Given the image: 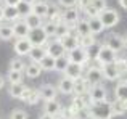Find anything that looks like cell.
<instances>
[{
    "mask_svg": "<svg viewBox=\"0 0 127 119\" xmlns=\"http://www.w3.org/2000/svg\"><path fill=\"white\" fill-rule=\"evenodd\" d=\"M3 87H5V77H3V76L0 74V90H2Z\"/></svg>",
    "mask_w": 127,
    "mask_h": 119,
    "instance_id": "obj_50",
    "label": "cell"
},
{
    "mask_svg": "<svg viewBox=\"0 0 127 119\" xmlns=\"http://www.w3.org/2000/svg\"><path fill=\"white\" fill-rule=\"evenodd\" d=\"M45 50H47V55H50V57H53V58L64 57V53H66V50H64V47H63L60 39H53L52 42H47Z\"/></svg>",
    "mask_w": 127,
    "mask_h": 119,
    "instance_id": "obj_7",
    "label": "cell"
},
{
    "mask_svg": "<svg viewBox=\"0 0 127 119\" xmlns=\"http://www.w3.org/2000/svg\"><path fill=\"white\" fill-rule=\"evenodd\" d=\"M18 11H19V15L24 18V16H28L29 13H32V5H29V3H26V2H19L18 3Z\"/></svg>",
    "mask_w": 127,
    "mask_h": 119,
    "instance_id": "obj_39",
    "label": "cell"
},
{
    "mask_svg": "<svg viewBox=\"0 0 127 119\" xmlns=\"http://www.w3.org/2000/svg\"><path fill=\"white\" fill-rule=\"evenodd\" d=\"M10 119H28V113L24 110H13L10 114Z\"/></svg>",
    "mask_w": 127,
    "mask_h": 119,
    "instance_id": "obj_43",
    "label": "cell"
},
{
    "mask_svg": "<svg viewBox=\"0 0 127 119\" xmlns=\"http://www.w3.org/2000/svg\"><path fill=\"white\" fill-rule=\"evenodd\" d=\"M43 31H45V34L48 35V37H55V32H56V24H53V23H50V21H47V23H43Z\"/></svg>",
    "mask_w": 127,
    "mask_h": 119,
    "instance_id": "obj_40",
    "label": "cell"
},
{
    "mask_svg": "<svg viewBox=\"0 0 127 119\" xmlns=\"http://www.w3.org/2000/svg\"><path fill=\"white\" fill-rule=\"evenodd\" d=\"M95 44H96V40H95V37H93V34L79 37V47H82V48H87V50H89V48L92 47V45H95Z\"/></svg>",
    "mask_w": 127,
    "mask_h": 119,
    "instance_id": "obj_33",
    "label": "cell"
},
{
    "mask_svg": "<svg viewBox=\"0 0 127 119\" xmlns=\"http://www.w3.org/2000/svg\"><path fill=\"white\" fill-rule=\"evenodd\" d=\"M21 2H26V3H29V5H34L37 0H21Z\"/></svg>",
    "mask_w": 127,
    "mask_h": 119,
    "instance_id": "obj_52",
    "label": "cell"
},
{
    "mask_svg": "<svg viewBox=\"0 0 127 119\" xmlns=\"http://www.w3.org/2000/svg\"><path fill=\"white\" fill-rule=\"evenodd\" d=\"M60 40H61V44H63V47H64L66 53L79 47V35L74 34V32H69V34H66L64 37L60 39Z\"/></svg>",
    "mask_w": 127,
    "mask_h": 119,
    "instance_id": "obj_15",
    "label": "cell"
},
{
    "mask_svg": "<svg viewBox=\"0 0 127 119\" xmlns=\"http://www.w3.org/2000/svg\"><path fill=\"white\" fill-rule=\"evenodd\" d=\"M92 5V0H77V5H76V8L79 10V11H84L87 6Z\"/></svg>",
    "mask_w": 127,
    "mask_h": 119,
    "instance_id": "obj_44",
    "label": "cell"
},
{
    "mask_svg": "<svg viewBox=\"0 0 127 119\" xmlns=\"http://www.w3.org/2000/svg\"><path fill=\"white\" fill-rule=\"evenodd\" d=\"M19 2H21V0H3L5 6H18Z\"/></svg>",
    "mask_w": 127,
    "mask_h": 119,
    "instance_id": "obj_47",
    "label": "cell"
},
{
    "mask_svg": "<svg viewBox=\"0 0 127 119\" xmlns=\"http://www.w3.org/2000/svg\"><path fill=\"white\" fill-rule=\"evenodd\" d=\"M48 10H50V3L48 2H35L34 5H32V13L37 16H40V18H47L48 16Z\"/></svg>",
    "mask_w": 127,
    "mask_h": 119,
    "instance_id": "obj_21",
    "label": "cell"
},
{
    "mask_svg": "<svg viewBox=\"0 0 127 119\" xmlns=\"http://www.w3.org/2000/svg\"><path fill=\"white\" fill-rule=\"evenodd\" d=\"M6 79H8L10 85L23 84V72H18V71H8V74H6Z\"/></svg>",
    "mask_w": 127,
    "mask_h": 119,
    "instance_id": "obj_35",
    "label": "cell"
},
{
    "mask_svg": "<svg viewBox=\"0 0 127 119\" xmlns=\"http://www.w3.org/2000/svg\"><path fill=\"white\" fill-rule=\"evenodd\" d=\"M74 84H76V81H72V79H69V77L64 76L63 79H60L56 89H58V92L63 93V95H71V93H74Z\"/></svg>",
    "mask_w": 127,
    "mask_h": 119,
    "instance_id": "obj_18",
    "label": "cell"
},
{
    "mask_svg": "<svg viewBox=\"0 0 127 119\" xmlns=\"http://www.w3.org/2000/svg\"><path fill=\"white\" fill-rule=\"evenodd\" d=\"M3 19H6V21H18V19H21V15H19L16 6H3Z\"/></svg>",
    "mask_w": 127,
    "mask_h": 119,
    "instance_id": "obj_25",
    "label": "cell"
},
{
    "mask_svg": "<svg viewBox=\"0 0 127 119\" xmlns=\"http://www.w3.org/2000/svg\"><path fill=\"white\" fill-rule=\"evenodd\" d=\"M64 74H66V77L72 79V81H77V79L84 77V66L77 64V63H69Z\"/></svg>",
    "mask_w": 127,
    "mask_h": 119,
    "instance_id": "obj_14",
    "label": "cell"
},
{
    "mask_svg": "<svg viewBox=\"0 0 127 119\" xmlns=\"http://www.w3.org/2000/svg\"><path fill=\"white\" fill-rule=\"evenodd\" d=\"M0 3H2V0H0Z\"/></svg>",
    "mask_w": 127,
    "mask_h": 119,
    "instance_id": "obj_55",
    "label": "cell"
},
{
    "mask_svg": "<svg viewBox=\"0 0 127 119\" xmlns=\"http://www.w3.org/2000/svg\"><path fill=\"white\" fill-rule=\"evenodd\" d=\"M28 57L31 58L32 63H40L47 57V50H45V47H32V50L29 52Z\"/></svg>",
    "mask_w": 127,
    "mask_h": 119,
    "instance_id": "obj_23",
    "label": "cell"
},
{
    "mask_svg": "<svg viewBox=\"0 0 127 119\" xmlns=\"http://www.w3.org/2000/svg\"><path fill=\"white\" fill-rule=\"evenodd\" d=\"M24 23L29 26V29H35V28H42L43 26V19L40 18V16L34 15V13H29L28 16H24Z\"/></svg>",
    "mask_w": 127,
    "mask_h": 119,
    "instance_id": "obj_24",
    "label": "cell"
},
{
    "mask_svg": "<svg viewBox=\"0 0 127 119\" xmlns=\"http://www.w3.org/2000/svg\"><path fill=\"white\" fill-rule=\"evenodd\" d=\"M79 21V10L76 8H64L63 11V23L69 26V29H74Z\"/></svg>",
    "mask_w": 127,
    "mask_h": 119,
    "instance_id": "obj_11",
    "label": "cell"
},
{
    "mask_svg": "<svg viewBox=\"0 0 127 119\" xmlns=\"http://www.w3.org/2000/svg\"><path fill=\"white\" fill-rule=\"evenodd\" d=\"M15 37L13 32V26L11 24H0V40H11Z\"/></svg>",
    "mask_w": 127,
    "mask_h": 119,
    "instance_id": "obj_29",
    "label": "cell"
},
{
    "mask_svg": "<svg viewBox=\"0 0 127 119\" xmlns=\"http://www.w3.org/2000/svg\"><path fill=\"white\" fill-rule=\"evenodd\" d=\"M74 31H76V34H77L79 37H84V35L92 34V32H90V26H89V19H79L77 24H76V28H74Z\"/></svg>",
    "mask_w": 127,
    "mask_h": 119,
    "instance_id": "obj_26",
    "label": "cell"
},
{
    "mask_svg": "<svg viewBox=\"0 0 127 119\" xmlns=\"http://www.w3.org/2000/svg\"><path fill=\"white\" fill-rule=\"evenodd\" d=\"M61 111H63V106H61V103L56 101V100L45 101V105H43V113H45V114L58 116V114H61Z\"/></svg>",
    "mask_w": 127,
    "mask_h": 119,
    "instance_id": "obj_19",
    "label": "cell"
},
{
    "mask_svg": "<svg viewBox=\"0 0 127 119\" xmlns=\"http://www.w3.org/2000/svg\"><path fill=\"white\" fill-rule=\"evenodd\" d=\"M113 113H114V116H122V114L127 113V101H113Z\"/></svg>",
    "mask_w": 127,
    "mask_h": 119,
    "instance_id": "obj_31",
    "label": "cell"
},
{
    "mask_svg": "<svg viewBox=\"0 0 127 119\" xmlns=\"http://www.w3.org/2000/svg\"><path fill=\"white\" fill-rule=\"evenodd\" d=\"M89 97L92 100V103H100V101H106L108 93H106V89L101 84H98V85H92V89L89 90Z\"/></svg>",
    "mask_w": 127,
    "mask_h": 119,
    "instance_id": "obj_10",
    "label": "cell"
},
{
    "mask_svg": "<svg viewBox=\"0 0 127 119\" xmlns=\"http://www.w3.org/2000/svg\"><path fill=\"white\" fill-rule=\"evenodd\" d=\"M39 93H40V100L43 101H50V100H56V95H58V89L52 84H43L39 89Z\"/></svg>",
    "mask_w": 127,
    "mask_h": 119,
    "instance_id": "obj_12",
    "label": "cell"
},
{
    "mask_svg": "<svg viewBox=\"0 0 127 119\" xmlns=\"http://www.w3.org/2000/svg\"><path fill=\"white\" fill-rule=\"evenodd\" d=\"M66 57H68L69 63H77V64H82V66H85L87 61L90 60L89 50H87V48H82V47H77V48H74V50L68 52Z\"/></svg>",
    "mask_w": 127,
    "mask_h": 119,
    "instance_id": "obj_5",
    "label": "cell"
},
{
    "mask_svg": "<svg viewBox=\"0 0 127 119\" xmlns=\"http://www.w3.org/2000/svg\"><path fill=\"white\" fill-rule=\"evenodd\" d=\"M124 42H126V47H127V32H126V35H124Z\"/></svg>",
    "mask_w": 127,
    "mask_h": 119,
    "instance_id": "obj_54",
    "label": "cell"
},
{
    "mask_svg": "<svg viewBox=\"0 0 127 119\" xmlns=\"http://www.w3.org/2000/svg\"><path fill=\"white\" fill-rule=\"evenodd\" d=\"M105 45L109 47L113 52L119 53L121 50L126 48V42H124V35H119V34H109L105 40Z\"/></svg>",
    "mask_w": 127,
    "mask_h": 119,
    "instance_id": "obj_6",
    "label": "cell"
},
{
    "mask_svg": "<svg viewBox=\"0 0 127 119\" xmlns=\"http://www.w3.org/2000/svg\"><path fill=\"white\" fill-rule=\"evenodd\" d=\"M48 21L50 23H53V24H61L63 23V11L58 8V6H55V5H50V10H48Z\"/></svg>",
    "mask_w": 127,
    "mask_h": 119,
    "instance_id": "obj_20",
    "label": "cell"
},
{
    "mask_svg": "<svg viewBox=\"0 0 127 119\" xmlns=\"http://www.w3.org/2000/svg\"><path fill=\"white\" fill-rule=\"evenodd\" d=\"M28 40L32 44V47H45L47 42H48V35L45 34L43 28H35L29 31Z\"/></svg>",
    "mask_w": 127,
    "mask_h": 119,
    "instance_id": "obj_3",
    "label": "cell"
},
{
    "mask_svg": "<svg viewBox=\"0 0 127 119\" xmlns=\"http://www.w3.org/2000/svg\"><path fill=\"white\" fill-rule=\"evenodd\" d=\"M68 64H69V60L68 57H60V58H55V71H58V72H64L66 71V68H68Z\"/></svg>",
    "mask_w": 127,
    "mask_h": 119,
    "instance_id": "obj_34",
    "label": "cell"
},
{
    "mask_svg": "<svg viewBox=\"0 0 127 119\" xmlns=\"http://www.w3.org/2000/svg\"><path fill=\"white\" fill-rule=\"evenodd\" d=\"M39 119H55V116H52V114H45V113H43V114H40V118H39Z\"/></svg>",
    "mask_w": 127,
    "mask_h": 119,
    "instance_id": "obj_48",
    "label": "cell"
},
{
    "mask_svg": "<svg viewBox=\"0 0 127 119\" xmlns=\"http://www.w3.org/2000/svg\"><path fill=\"white\" fill-rule=\"evenodd\" d=\"M13 26V32H15V37L16 39H28L29 35V26L24 23V19H18V21H15V24Z\"/></svg>",
    "mask_w": 127,
    "mask_h": 119,
    "instance_id": "obj_17",
    "label": "cell"
},
{
    "mask_svg": "<svg viewBox=\"0 0 127 119\" xmlns=\"http://www.w3.org/2000/svg\"><path fill=\"white\" fill-rule=\"evenodd\" d=\"M89 26H90V32H92L93 35L103 32V29H105V26H103V23L100 21L98 16H95V18H90V19H89Z\"/></svg>",
    "mask_w": 127,
    "mask_h": 119,
    "instance_id": "obj_30",
    "label": "cell"
},
{
    "mask_svg": "<svg viewBox=\"0 0 127 119\" xmlns=\"http://www.w3.org/2000/svg\"><path fill=\"white\" fill-rule=\"evenodd\" d=\"M116 58H118V53L103 44V45H100V50L95 57V61L100 63V66H103V64H108V63H114Z\"/></svg>",
    "mask_w": 127,
    "mask_h": 119,
    "instance_id": "obj_4",
    "label": "cell"
},
{
    "mask_svg": "<svg viewBox=\"0 0 127 119\" xmlns=\"http://www.w3.org/2000/svg\"><path fill=\"white\" fill-rule=\"evenodd\" d=\"M21 100L28 105H37L40 101V93H39L37 89H31V87H26L24 92L21 95Z\"/></svg>",
    "mask_w": 127,
    "mask_h": 119,
    "instance_id": "obj_13",
    "label": "cell"
},
{
    "mask_svg": "<svg viewBox=\"0 0 127 119\" xmlns=\"http://www.w3.org/2000/svg\"><path fill=\"white\" fill-rule=\"evenodd\" d=\"M84 13L87 15V19H90V18H95V16H98V15H100V13L96 11V10L93 8L92 5H90V6H87V8L84 10Z\"/></svg>",
    "mask_w": 127,
    "mask_h": 119,
    "instance_id": "obj_45",
    "label": "cell"
},
{
    "mask_svg": "<svg viewBox=\"0 0 127 119\" xmlns=\"http://www.w3.org/2000/svg\"><path fill=\"white\" fill-rule=\"evenodd\" d=\"M58 3L64 8H74L77 5V0H58Z\"/></svg>",
    "mask_w": 127,
    "mask_h": 119,
    "instance_id": "obj_46",
    "label": "cell"
},
{
    "mask_svg": "<svg viewBox=\"0 0 127 119\" xmlns=\"http://www.w3.org/2000/svg\"><path fill=\"white\" fill-rule=\"evenodd\" d=\"M39 64H40V68L43 71H53V69H55V58L50 57V55H47Z\"/></svg>",
    "mask_w": 127,
    "mask_h": 119,
    "instance_id": "obj_36",
    "label": "cell"
},
{
    "mask_svg": "<svg viewBox=\"0 0 127 119\" xmlns=\"http://www.w3.org/2000/svg\"><path fill=\"white\" fill-rule=\"evenodd\" d=\"M3 21V6H0V23Z\"/></svg>",
    "mask_w": 127,
    "mask_h": 119,
    "instance_id": "obj_53",
    "label": "cell"
},
{
    "mask_svg": "<svg viewBox=\"0 0 127 119\" xmlns=\"http://www.w3.org/2000/svg\"><path fill=\"white\" fill-rule=\"evenodd\" d=\"M114 97H116V100H119V101H127V81H122L116 85Z\"/></svg>",
    "mask_w": 127,
    "mask_h": 119,
    "instance_id": "obj_27",
    "label": "cell"
},
{
    "mask_svg": "<svg viewBox=\"0 0 127 119\" xmlns=\"http://www.w3.org/2000/svg\"><path fill=\"white\" fill-rule=\"evenodd\" d=\"M100 68H101V72H103V79H106V81H118L119 77H122L116 63H108V64H103Z\"/></svg>",
    "mask_w": 127,
    "mask_h": 119,
    "instance_id": "obj_9",
    "label": "cell"
},
{
    "mask_svg": "<svg viewBox=\"0 0 127 119\" xmlns=\"http://www.w3.org/2000/svg\"><path fill=\"white\" fill-rule=\"evenodd\" d=\"M89 114L92 119H111L114 116L113 113V105L109 101H100V103H92L89 108Z\"/></svg>",
    "mask_w": 127,
    "mask_h": 119,
    "instance_id": "obj_1",
    "label": "cell"
},
{
    "mask_svg": "<svg viewBox=\"0 0 127 119\" xmlns=\"http://www.w3.org/2000/svg\"><path fill=\"white\" fill-rule=\"evenodd\" d=\"M71 32V29H69L68 24H64V23H61V24L56 26V32H55V37L56 39H63L66 34H69Z\"/></svg>",
    "mask_w": 127,
    "mask_h": 119,
    "instance_id": "obj_38",
    "label": "cell"
},
{
    "mask_svg": "<svg viewBox=\"0 0 127 119\" xmlns=\"http://www.w3.org/2000/svg\"><path fill=\"white\" fill-rule=\"evenodd\" d=\"M84 77L89 81L90 85H98L101 84L103 81V72H101V68H98V66H89L84 74Z\"/></svg>",
    "mask_w": 127,
    "mask_h": 119,
    "instance_id": "obj_8",
    "label": "cell"
},
{
    "mask_svg": "<svg viewBox=\"0 0 127 119\" xmlns=\"http://www.w3.org/2000/svg\"><path fill=\"white\" fill-rule=\"evenodd\" d=\"M26 69V64L21 58H13L10 61V71H18V72H23Z\"/></svg>",
    "mask_w": 127,
    "mask_h": 119,
    "instance_id": "obj_37",
    "label": "cell"
},
{
    "mask_svg": "<svg viewBox=\"0 0 127 119\" xmlns=\"http://www.w3.org/2000/svg\"><path fill=\"white\" fill-rule=\"evenodd\" d=\"M92 6L100 13L105 8H108V3H106V0H92Z\"/></svg>",
    "mask_w": 127,
    "mask_h": 119,
    "instance_id": "obj_42",
    "label": "cell"
},
{
    "mask_svg": "<svg viewBox=\"0 0 127 119\" xmlns=\"http://www.w3.org/2000/svg\"><path fill=\"white\" fill-rule=\"evenodd\" d=\"M13 48H15V53L18 57H24V55H29V52L32 50V44L28 39H16Z\"/></svg>",
    "mask_w": 127,
    "mask_h": 119,
    "instance_id": "obj_16",
    "label": "cell"
},
{
    "mask_svg": "<svg viewBox=\"0 0 127 119\" xmlns=\"http://www.w3.org/2000/svg\"><path fill=\"white\" fill-rule=\"evenodd\" d=\"M92 89V85L89 84V81H87L85 77H81V79H77L76 81V84H74V93L77 95H85V93H89V90Z\"/></svg>",
    "mask_w": 127,
    "mask_h": 119,
    "instance_id": "obj_22",
    "label": "cell"
},
{
    "mask_svg": "<svg viewBox=\"0 0 127 119\" xmlns=\"http://www.w3.org/2000/svg\"><path fill=\"white\" fill-rule=\"evenodd\" d=\"M40 71H42V68H40V64H39V63H31V64L26 66L24 74L28 76L29 79H35V77H39V76H40Z\"/></svg>",
    "mask_w": 127,
    "mask_h": 119,
    "instance_id": "obj_28",
    "label": "cell"
},
{
    "mask_svg": "<svg viewBox=\"0 0 127 119\" xmlns=\"http://www.w3.org/2000/svg\"><path fill=\"white\" fill-rule=\"evenodd\" d=\"M55 119H71V118H69L66 113H64V114L61 113V114H58V116H55Z\"/></svg>",
    "mask_w": 127,
    "mask_h": 119,
    "instance_id": "obj_49",
    "label": "cell"
},
{
    "mask_svg": "<svg viewBox=\"0 0 127 119\" xmlns=\"http://www.w3.org/2000/svg\"><path fill=\"white\" fill-rule=\"evenodd\" d=\"M118 2H119V5H121L124 10H127V0H118Z\"/></svg>",
    "mask_w": 127,
    "mask_h": 119,
    "instance_id": "obj_51",
    "label": "cell"
},
{
    "mask_svg": "<svg viewBox=\"0 0 127 119\" xmlns=\"http://www.w3.org/2000/svg\"><path fill=\"white\" fill-rule=\"evenodd\" d=\"M116 66H118V69H119V72H121L122 76L127 74V60L126 58H116Z\"/></svg>",
    "mask_w": 127,
    "mask_h": 119,
    "instance_id": "obj_41",
    "label": "cell"
},
{
    "mask_svg": "<svg viewBox=\"0 0 127 119\" xmlns=\"http://www.w3.org/2000/svg\"><path fill=\"white\" fill-rule=\"evenodd\" d=\"M24 89H26V85H23V84L10 85L8 93H10V97H13V98H19V100H21V95H23V92H24Z\"/></svg>",
    "mask_w": 127,
    "mask_h": 119,
    "instance_id": "obj_32",
    "label": "cell"
},
{
    "mask_svg": "<svg viewBox=\"0 0 127 119\" xmlns=\"http://www.w3.org/2000/svg\"><path fill=\"white\" fill-rule=\"evenodd\" d=\"M98 18H100V21L103 23L105 29H109V28H114L119 23V13L113 8H105L103 11H100Z\"/></svg>",
    "mask_w": 127,
    "mask_h": 119,
    "instance_id": "obj_2",
    "label": "cell"
},
{
    "mask_svg": "<svg viewBox=\"0 0 127 119\" xmlns=\"http://www.w3.org/2000/svg\"><path fill=\"white\" fill-rule=\"evenodd\" d=\"M89 119H92V118H89Z\"/></svg>",
    "mask_w": 127,
    "mask_h": 119,
    "instance_id": "obj_56",
    "label": "cell"
}]
</instances>
